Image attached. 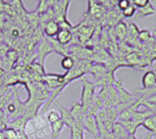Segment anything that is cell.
<instances>
[{
    "label": "cell",
    "instance_id": "cb8c5ba5",
    "mask_svg": "<svg viewBox=\"0 0 156 139\" xmlns=\"http://www.w3.org/2000/svg\"><path fill=\"white\" fill-rule=\"evenodd\" d=\"M92 104L98 108V109H102L104 108V101L101 100L97 94L94 95L93 99H92Z\"/></svg>",
    "mask_w": 156,
    "mask_h": 139
},
{
    "label": "cell",
    "instance_id": "484cf974",
    "mask_svg": "<svg viewBox=\"0 0 156 139\" xmlns=\"http://www.w3.org/2000/svg\"><path fill=\"white\" fill-rule=\"evenodd\" d=\"M118 5H119V7H120L121 9L124 10V9L127 8L131 4H130V1H129V0H120L119 3H118Z\"/></svg>",
    "mask_w": 156,
    "mask_h": 139
},
{
    "label": "cell",
    "instance_id": "ac0fdd59",
    "mask_svg": "<svg viewBox=\"0 0 156 139\" xmlns=\"http://www.w3.org/2000/svg\"><path fill=\"white\" fill-rule=\"evenodd\" d=\"M105 111H106V115H107V119L111 120L113 123L117 122L118 117H119V112H118V110H117V108L115 106L107 108V109H105Z\"/></svg>",
    "mask_w": 156,
    "mask_h": 139
},
{
    "label": "cell",
    "instance_id": "9a60e30c",
    "mask_svg": "<svg viewBox=\"0 0 156 139\" xmlns=\"http://www.w3.org/2000/svg\"><path fill=\"white\" fill-rule=\"evenodd\" d=\"M44 115H45V117H46V119H47L48 124H52V123H54V122H56V121L60 119L59 113L57 112L56 110H53V109L47 111Z\"/></svg>",
    "mask_w": 156,
    "mask_h": 139
},
{
    "label": "cell",
    "instance_id": "d6986e66",
    "mask_svg": "<svg viewBox=\"0 0 156 139\" xmlns=\"http://www.w3.org/2000/svg\"><path fill=\"white\" fill-rule=\"evenodd\" d=\"M105 72H106V70L101 65H96L90 68V73H92L95 78H99V79L101 78L102 76H104Z\"/></svg>",
    "mask_w": 156,
    "mask_h": 139
},
{
    "label": "cell",
    "instance_id": "6da1fadb",
    "mask_svg": "<svg viewBox=\"0 0 156 139\" xmlns=\"http://www.w3.org/2000/svg\"><path fill=\"white\" fill-rule=\"evenodd\" d=\"M82 82V90L80 95V104H82V113L83 115H87L89 106L92 103V99L95 95V84L84 77L81 78Z\"/></svg>",
    "mask_w": 156,
    "mask_h": 139
},
{
    "label": "cell",
    "instance_id": "d4e9b609",
    "mask_svg": "<svg viewBox=\"0 0 156 139\" xmlns=\"http://www.w3.org/2000/svg\"><path fill=\"white\" fill-rule=\"evenodd\" d=\"M149 3H150V0H133L134 5H136L138 7H141V8L146 6Z\"/></svg>",
    "mask_w": 156,
    "mask_h": 139
},
{
    "label": "cell",
    "instance_id": "2e32d148",
    "mask_svg": "<svg viewBox=\"0 0 156 139\" xmlns=\"http://www.w3.org/2000/svg\"><path fill=\"white\" fill-rule=\"evenodd\" d=\"M26 122H27V120H26L24 117H20V118L14 119V120H12V121L9 123V127L14 128V129H16V131L22 130V129H24V126H25Z\"/></svg>",
    "mask_w": 156,
    "mask_h": 139
},
{
    "label": "cell",
    "instance_id": "ffe728a7",
    "mask_svg": "<svg viewBox=\"0 0 156 139\" xmlns=\"http://www.w3.org/2000/svg\"><path fill=\"white\" fill-rule=\"evenodd\" d=\"M3 134L5 139H18L17 131L14 128L7 127L3 131Z\"/></svg>",
    "mask_w": 156,
    "mask_h": 139
},
{
    "label": "cell",
    "instance_id": "5b68a950",
    "mask_svg": "<svg viewBox=\"0 0 156 139\" xmlns=\"http://www.w3.org/2000/svg\"><path fill=\"white\" fill-rule=\"evenodd\" d=\"M143 89H151L156 86V74L154 71H147L142 78Z\"/></svg>",
    "mask_w": 156,
    "mask_h": 139
},
{
    "label": "cell",
    "instance_id": "8fae6325",
    "mask_svg": "<svg viewBox=\"0 0 156 139\" xmlns=\"http://www.w3.org/2000/svg\"><path fill=\"white\" fill-rule=\"evenodd\" d=\"M112 134H113L115 137H117L118 138L121 139L126 138L127 136H128V132L126 131L124 126L120 122H115L114 123Z\"/></svg>",
    "mask_w": 156,
    "mask_h": 139
},
{
    "label": "cell",
    "instance_id": "e0dca14e",
    "mask_svg": "<svg viewBox=\"0 0 156 139\" xmlns=\"http://www.w3.org/2000/svg\"><path fill=\"white\" fill-rule=\"evenodd\" d=\"M142 126H144V127L146 130H148L150 133H152V134H156V125L155 123L154 122L152 116L146 118V119L143 122Z\"/></svg>",
    "mask_w": 156,
    "mask_h": 139
},
{
    "label": "cell",
    "instance_id": "ba28073f",
    "mask_svg": "<svg viewBox=\"0 0 156 139\" xmlns=\"http://www.w3.org/2000/svg\"><path fill=\"white\" fill-rule=\"evenodd\" d=\"M60 29V27H59V24L54 20H49L46 25H45V27H44V32L45 34L48 36V37H55L57 36V34L58 33Z\"/></svg>",
    "mask_w": 156,
    "mask_h": 139
},
{
    "label": "cell",
    "instance_id": "4fadbf2b",
    "mask_svg": "<svg viewBox=\"0 0 156 139\" xmlns=\"http://www.w3.org/2000/svg\"><path fill=\"white\" fill-rule=\"evenodd\" d=\"M123 126L124 128L126 129V131L128 132L129 135L131 136H134L136 131H137V128L140 127L133 120H128V121H122V122H120Z\"/></svg>",
    "mask_w": 156,
    "mask_h": 139
},
{
    "label": "cell",
    "instance_id": "4dcf8cb0",
    "mask_svg": "<svg viewBox=\"0 0 156 139\" xmlns=\"http://www.w3.org/2000/svg\"><path fill=\"white\" fill-rule=\"evenodd\" d=\"M4 73H5V71H4V69L3 68H0V78L4 75Z\"/></svg>",
    "mask_w": 156,
    "mask_h": 139
},
{
    "label": "cell",
    "instance_id": "44dd1931",
    "mask_svg": "<svg viewBox=\"0 0 156 139\" xmlns=\"http://www.w3.org/2000/svg\"><path fill=\"white\" fill-rule=\"evenodd\" d=\"M101 100L105 101L107 99H109V85H104L101 86V91L99 92V93L97 94Z\"/></svg>",
    "mask_w": 156,
    "mask_h": 139
},
{
    "label": "cell",
    "instance_id": "f1b7e54d",
    "mask_svg": "<svg viewBox=\"0 0 156 139\" xmlns=\"http://www.w3.org/2000/svg\"><path fill=\"white\" fill-rule=\"evenodd\" d=\"M145 100H146L147 102H149V103L156 104V93H154V94H152V95H150L149 97H147Z\"/></svg>",
    "mask_w": 156,
    "mask_h": 139
},
{
    "label": "cell",
    "instance_id": "3957f363",
    "mask_svg": "<svg viewBox=\"0 0 156 139\" xmlns=\"http://www.w3.org/2000/svg\"><path fill=\"white\" fill-rule=\"evenodd\" d=\"M54 103L56 104L57 107L59 110V115H60V119L64 122L65 126L67 128H69V130L74 126L75 124V119L72 117L71 114L69 113V110H68L67 108L63 107L60 104H58V102H57V100L54 101Z\"/></svg>",
    "mask_w": 156,
    "mask_h": 139
},
{
    "label": "cell",
    "instance_id": "d6a6232c",
    "mask_svg": "<svg viewBox=\"0 0 156 139\" xmlns=\"http://www.w3.org/2000/svg\"><path fill=\"white\" fill-rule=\"evenodd\" d=\"M154 72H155V74H156V70H155V71H154Z\"/></svg>",
    "mask_w": 156,
    "mask_h": 139
},
{
    "label": "cell",
    "instance_id": "f546056e",
    "mask_svg": "<svg viewBox=\"0 0 156 139\" xmlns=\"http://www.w3.org/2000/svg\"><path fill=\"white\" fill-rule=\"evenodd\" d=\"M12 35L14 36V37H17V36H19V31H17V29H13V31H12Z\"/></svg>",
    "mask_w": 156,
    "mask_h": 139
},
{
    "label": "cell",
    "instance_id": "603a6c76",
    "mask_svg": "<svg viewBox=\"0 0 156 139\" xmlns=\"http://www.w3.org/2000/svg\"><path fill=\"white\" fill-rule=\"evenodd\" d=\"M142 106H145V107H146V109H147V110H149V111L153 114V115H156V104L149 103V102H147V101L144 99V102H143Z\"/></svg>",
    "mask_w": 156,
    "mask_h": 139
},
{
    "label": "cell",
    "instance_id": "7a4b0ae2",
    "mask_svg": "<svg viewBox=\"0 0 156 139\" xmlns=\"http://www.w3.org/2000/svg\"><path fill=\"white\" fill-rule=\"evenodd\" d=\"M83 126H84V130H86L89 134H90L91 136L94 137L95 139H103L100 137L99 134V129H98V124H97V120L94 116L91 115H85L84 119H83Z\"/></svg>",
    "mask_w": 156,
    "mask_h": 139
},
{
    "label": "cell",
    "instance_id": "9c48e42d",
    "mask_svg": "<svg viewBox=\"0 0 156 139\" xmlns=\"http://www.w3.org/2000/svg\"><path fill=\"white\" fill-rule=\"evenodd\" d=\"M69 113L71 114L72 117L75 120H80L83 122V119L86 115H83L82 113V104L79 102H74L69 109Z\"/></svg>",
    "mask_w": 156,
    "mask_h": 139
},
{
    "label": "cell",
    "instance_id": "8992f818",
    "mask_svg": "<svg viewBox=\"0 0 156 139\" xmlns=\"http://www.w3.org/2000/svg\"><path fill=\"white\" fill-rule=\"evenodd\" d=\"M60 45H67L72 40V33L69 28H60L56 39Z\"/></svg>",
    "mask_w": 156,
    "mask_h": 139
},
{
    "label": "cell",
    "instance_id": "52a82bcc",
    "mask_svg": "<svg viewBox=\"0 0 156 139\" xmlns=\"http://www.w3.org/2000/svg\"><path fill=\"white\" fill-rule=\"evenodd\" d=\"M49 127H50V131H51V138L57 139L61 134V132L64 130V128L66 127L64 122L59 119L52 124H49Z\"/></svg>",
    "mask_w": 156,
    "mask_h": 139
},
{
    "label": "cell",
    "instance_id": "7c38bea8",
    "mask_svg": "<svg viewBox=\"0 0 156 139\" xmlns=\"http://www.w3.org/2000/svg\"><path fill=\"white\" fill-rule=\"evenodd\" d=\"M61 68L66 71H69L75 67V60L70 56H64L60 62Z\"/></svg>",
    "mask_w": 156,
    "mask_h": 139
},
{
    "label": "cell",
    "instance_id": "277c9868",
    "mask_svg": "<svg viewBox=\"0 0 156 139\" xmlns=\"http://www.w3.org/2000/svg\"><path fill=\"white\" fill-rule=\"evenodd\" d=\"M113 85L117 88L118 93H119V99H120V104L121 103H127L131 99L133 98V94L128 93V91L124 88L122 82L120 80H116L113 82Z\"/></svg>",
    "mask_w": 156,
    "mask_h": 139
},
{
    "label": "cell",
    "instance_id": "1f68e13d",
    "mask_svg": "<svg viewBox=\"0 0 156 139\" xmlns=\"http://www.w3.org/2000/svg\"><path fill=\"white\" fill-rule=\"evenodd\" d=\"M152 117H153V120H154V122L155 123V125H156V115H152Z\"/></svg>",
    "mask_w": 156,
    "mask_h": 139
},
{
    "label": "cell",
    "instance_id": "5bb4252c",
    "mask_svg": "<svg viewBox=\"0 0 156 139\" xmlns=\"http://www.w3.org/2000/svg\"><path fill=\"white\" fill-rule=\"evenodd\" d=\"M109 98L112 102L113 106H117L120 104V99H119V93L117 88L113 85L111 84L109 85Z\"/></svg>",
    "mask_w": 156,
    "mask_h": 139
},
{
    "label": "cell",
    "instance_id": "30bf717a",
    "mask_svg": "<svg viewBox=\"0 0 156 139\" xmlns=\"http://www.w3.org/2000/svg\"><path fill=\"white\" fill-rule=\"evenodd\" d=\"M153 115V114L149 111V110H144V111H136L134 114H133V119L132 120H133L139 126H142V124H143V122L146 119V118H148V117H150V116H152Z\"/></svg>",
    "mask_w": 156,
    "mask_h": 139
},
{
    "label": "cell",
    "instance_id": "7402d4cb",
    "mask_svg": "<svg viewBox=\"0 0 156 139\" xmlns=\"http://www.w3.org/2000/svg\"><path fill=\"white\" fill-rule=\"evenodd\" d=\"M135 11H136L135 5H130L127 8H125V9L122 11V13H123L124 16H126V17H131V16H133L135 14Z\"/></svg>",
    "mask_w": 156,
    "mask_h": 139
},
{
    "label": "cell",
    "instance_id": "83f0119b",
    "mask_svg": "<svg viewBox=\"0 0 156 139\" xmlns=\"http://www.w3.org/2000/svg\"><path fill=\"white\" fill-rule=\"evenodd\" d=\"M140 37H141V38H142L143 40L146 41V40L148 39V38L150 37V34H149L148 31H142V32L140 33Z\"/></svg>",
    "mask_w": 156,
    "mask_h": 139
},
{
    "label": "cell",
    "instance_id": "4316f807",
    "mask_svg": "<svg viewBox=\"0 0 156 139\" xmlns=\"http://www.w3.org/2000/svg\"><path fill=\"white\" fill-rule=\"evenodd\" d=\"M17 135H18V139H30L29 137L26 134V132L24 131V129L18 130L17 131Z\"/></svg>",
    "mask_w": 156,
    "mask_h": 139
}]
</instances>
